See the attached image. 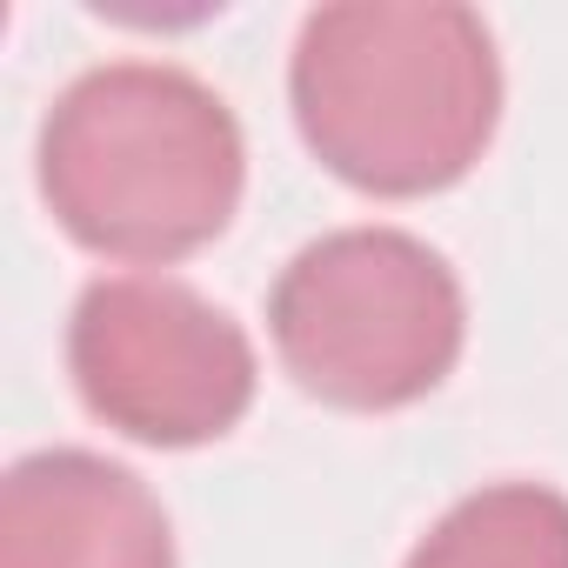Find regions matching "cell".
Returning <instances> with one entry per match:
<instances>
[{
  "label": "cell",
  "mask_w": 568,
  "mask_h": 568,
  "mask_svg": "<svg viewBox=\"0 0 568 568\" xmlns=\"http://www.w3.org/2000/svg\"><path fill=\"white\" fill-rule=\"evenodd\" d=\"M288 101L308 154L362 194H442L495 141L501 61L455 0H342L302 21Z\"/></svg>",
  "instance_id": "cell-1"
},
{
  "label": "cell",
  "mask_w": 568,
  "mask_h": 568,
  "mask_svg": "<svg viewBox=\"0 0 568 568\" xmlns=\"http://www.w3.org/2000/svg\"><path fill=\"white\" fill-rule=\"evenodd\" d=\"M241 187V121L187 68H88L41 121V194L94 254L181 261L234 221Z\"/></svg>",
  "instance_id": "cell-2"
},
{
  "label": "cell",
  "mask_w": 568,
  "mask_h": 568,
  "mask_svg": "<svg viewBox=\"0 0 568 568\" xmlns=\"http://www.w3.org/2000/svg\"><path fill=\"white\" fill-rule=\"evenodd\" d=\"M267 328L302 395L348 415H388L455 375L468 302L422 234L335 227L281 267Z\"/></svg>",
  "instance_id": "cell-3"
},
{
  "label": "cell",
  "mask_w": 568,
  "mask_h": 568,
  "mask_svg": "<svg viewBox=\"0 0 568 568\" xmlns=\"http://www.w3.org/2000/svg\"><path fill=\"white\" fill-rule=\"evenodd\" d=\"M68 368L108 428L148 448L221 442L254 402V342L174 274L88 281L68 322Z\"/></svg>",
  "instance_id": "cell-4"
},
{
  "label": "cell",
  "mask_w": 568,
  "mask_h": 568,
  "mask_svg": "<svg viewBox=\"0 0 568 568\" xmlns=\"http://www.w3.org/2000/svg\"><path fill=\"white\" fill-rule=\"evenodd\" d=\"M0 568H174V528L134 468L41 448L0 481Z\"/></svg>",
  "instance_id": "cell-5"
},
{
  "label": "cell",
  "mask_w": 568,
  "mask_h": 568,
  "mask_svg": "<svg viewBox=\"0 0 568 568\" xmlns=\"http://www.w3.org/2000/svg\"><path fill=\"white\" fill-rule=\"evenodd\" d=\"M402 568H568V495L548 481H488L462 495Z\"/></svg>",
  "instance_id": "cell-6"
}]
</instances>
